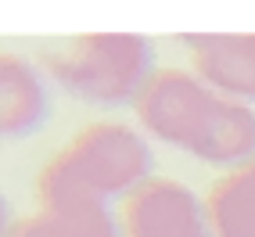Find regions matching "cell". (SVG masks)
Listing matches in <instances>:
<instances>
[{"instance_id":"52a82bcc","label":"cell","mask_w":255,"mask_h":237,"mask_svg":"<svg viewBox=\"0 0 255 237\" xmlns=\"http://www.w3.org/2000/svg\"><path fill=\"white\" fill-rule=\"evenodd\" d=\"M54 97H50V76L36 69L29 58L4 54L0 58V129L7 140L32 137L43 122Z\"/></svg>"},{"instance_id":"277c9868","label":"cell","mask_w":255,"mask_h":237,"mask_svg":"<svg viewBox=\"0 0 255 237\" xmlns=\"http://www.w3.org/2000/svg\"><path fill=\"white\" fill-rule=\"evenodd\" d=\"M123 237H216L209 209L176 180H151L126 198Z\"/></svg>"},{"instance_id":"8992f818","label":"cell","mask_w":255,"mask_h":237,"mask_svg":"<svg viewBox=\"0 0 255 237\" xmlns=\"http://www.w3.org/2000/svg\"><path fill=\"white\" fill-rule=\"evenodd\" d=\"M40 212L32 216L40 227V237H123V223L112 216L108 201L65 187V183H36Z\"/></svg>"},{"instance_id":"6da1fadb","label":"cell","mask_w":255,"mask_h":237,"mask_svg":"<svg viewBox=\"0 0 255 237\" xmlns=\"http://www.w3.org/2000/svg\"><path fill=\"white\" fill-rule=\"evenodd\" d=\"M140 126L209 165H245L255 158V108L212 90L201 76L165 69L137 105Z\"/></svg>"},{"instance_id":"ba28073f","label":"cell","mask_w":255,"mask_h":237,"mask_svg":"<svg viewBox=\"0 0 255 237\" xmlns=\"http://www.w3.org/2000/svg\"><path fill=\"white\" fill-rule=\"evenodd\" d=\"M205 209L216 237H255V158L212 183Z\"/></svg>"},{"instance_id":"9c48e42d","label":"cell","mask_w":255,"mask_h":237,"mask_svg":"<svg viewBox=\"0 0 255 237\" xmlns=\"http://www.w3.org/2000/svg\"><path fill=\"white\" fill-rule=\"evenodd\" d=\"M4 237H40V227H36V219H22V223H14Z\"/></svg>"},{"instance_id":"3957f363","label":"cell","mask_w":255,"mask_h":237,"mask_svg":"<svg viewBox=\"0 0 255 237\" xmlns=\"http://www.w3.org/2000/svg\"><path fill=\"white\" fill-rule=\"evenodd\" d=\"M151 147L137 129L123 122L87 126L79 137L50 162L40 180L65 183L97 198H133L144 183H151Z\"/></svg>"},{"instance_id":"7a4b0ae2","label":"cell","mask_w":255,"mask_h":237,"mask_svg":"<svg viewBox=\"0 0 255 237\" xmlns=\"http://www.w3.org/2000/svg\"><path fill=\"white\" fill-rule=\"evenodd\" d=\"M43 72L58 90L83 105L126 108L140 105V97L155 83V47L147 36L126 32H94L47 47Z\"/></svg>"},{"instance_id":"5b68a950","label":"cell","mask_w":255,"mask_h":237,"mask_svg":"<svg viewBox=\"0 0 255 237\" xmlns=\"http://www.w3.org/2000/svg\"><path fill=\"white\" fill-rule=\"evenodd\" d=\"M183 47L194 58V72L230 101L255 105V32L248 36H183Z\"/></svg>"}]
</instances>
